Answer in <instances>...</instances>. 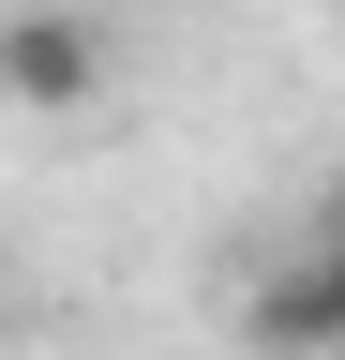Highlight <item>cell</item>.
Returning <instances> with one entry per match:
<instances>
[{"label":"cell","mask_w":345,"mask_h":360,"mask_svg":"<svg viewBox=\"0 0 345 360\" xmlns=\"http://www.w3.org/2000/svg\"><path fill=\"white\" fill-rule=\"evenodd\" d=\"M0 105L15 120H91L105 105V15H75V0H0Z\"/></svg>","instance_id":"6da1fadb"},{"label":"cell","mask_w":345,"mask_h":360,"mask_svg":"<svg viewBox=\"0 0 345 360\" xmlns=\"http://www.w3.org/2000/svg\"><path fill=\"white\" fill-rule=\"evenodd\" d=\"M240 345H255V360H345V240H330V225H300V255L255 270Z\"/></svg>","instance_id":"7a4b0ae2"},{"label":"cell","mask_w":345,"mask_h":360,"mask_svg":"<svg viewBox=\"0 0 345 360\" xmlns=\"http://www.w3.org/2000/svg\"><path fill=\"white\" fill-rule=\"evenodd\" d=\"M300 225H330V240H345V165H330V180H315V210H300Z\"/></svg>","instance_id":"3957f363"}]
</instances>
